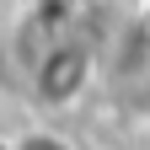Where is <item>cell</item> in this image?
<instances>
[{
	"mask_svg": "<svg viewBox=\"0 0 150 150\" xmlns=\"http://www.w3.org/2000/svg\"><path fill=\"white\" fill-rule=\"evenodd\" d=\"M91 81V48L86 43H48L43 54L32 59V86L43 102H75Z\"/></svg>",
	"mask_w": 150,
	"mask_h": 150,
	"instance_id": "1",
	"label": "cell"
},
{
	"mask_svg": "<svg viewBox=\"0 0 150 150\" xmlns=\"http://www.w3.org/2000/svg\"><path fill=\"white\" fill-rule=\"evenodd\" d=\"M11 150H75L64 134H54V129H32V134H22Z\"/></svg>",
	"mask_w": 150,
	"mask_h": 150,
	"instance_id": "2",
	"label": "cell"
}]
</instances>
